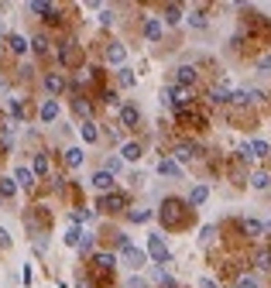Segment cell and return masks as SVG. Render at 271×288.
Wrapping results in <instances>:
<instances>
[{
    "instance_id": "obj_1",
    "label": "cell",
    "mask_w": 271,
    "mask_h": 288,
    "mask_svg": "<svg viewBox=\"0 0 271 288\" xmlns=\"http://www.w3.org/2000/svg\"><path fill=\"white\" fill-rule=\"evenodd\" d=\"M148 257H151L158 268L172 264V251H169V243L161 240V233H151V237H148Z\"/></svg>"
},
{
    "instance_id": "obj_2",
    "label": "cell",
    "mask_w": 271,
    "mask_h": 288,
    "mask_svg": "<svg viewBox=\"0 0 271 288\" xmlns=\"http://www.w3.org/2000/svg\"><path fill=\"white\" fill-rule=\"evenodd\" d=\"M120 257H124V264L131 268V271H141V268L148 264V251H137L134 243H131V247H124V251H120Z\"/></svg>"
},
{
    "instance_id": "obj_3",
    "label": "cell",
    "mask_w": 271,
    "mask_h": 288,
    "mask_svg": "<svg viewBox=\"0 0 271 288\" xmlns=\"http://www.w3.org/2000/svg\"><path fill=\"white\" fill-rule=\"evenodd\" d=\"M124 206H127V199L120 192H107V196L96 199V209H103V213H120Z\"/></svg>"
},
{
    "instance_id": "obj_4",
    "label": "cell",
    "mask_w": 271,
    "mask_h": 288,
    "mask_svg": "<svg viewBox=\"0 0 271 288\" xmlns=\"http://www.w3.org/2000/svg\"><path fill=\"white\" fill-rule=\"evenodd\" d=\"M268 141H261V138H254V141H247V144H244V148H240V158H264V154H268Z\"/></svg>"
},
{
    "instance_id": "obj_5",
    "label": "cell",
    "mask_w": 271,
    "mask_h": 288,
    "mask_svg": "<svg viewBox=\"0 0 271 288\" xmlns=\"http://www.w3.org/2000/svg\"><path fill=\"white\" fill-rule=\"evenodd\" d=\"M90 185L96 189V192H103V196H107V192H113V185H117V179H113V175L107 172V168H103V172H93Z\"/></svg>"
},
{
    "instance_id": "obj_6",
    "label": "cell",
    "mask_w": 271,
    "mask_h": 288,
    "mask_svg": "<svg viewBox=\"0 0 271 288\" xmlns=\"http://www.w3.org/2000/svg\"><path fill=\"white\" fill-rule=\"evenodd\" d=\"M107 62H110V65H117V69H124V62H127V48L120 45V41H110V45H107Z\"/></svg>"
},
{
    "instance_id": "obj_7",
    "label": "cell",
    "mask_w": 271,
    "mask_h": 288,
    "mask_svg": "<svg viewBox=\"0 0 271 288\" xmlns=\"http://www.w3.org/2000/svg\"><path fill=\"white\" fill-rule=\"evenodd\" d=\"M230 100H234V86L230 82H216L210 90V103H230Z\"/></svg>"
},
{
    "instance_id": "obj_8",
    "label": "cell",
    "mask_w": 271,
    "mask_h": 288,
    "mask_svg": "<svg viewBox=\"0 0 271 288\" xmlns=\"http://www.w3.org/2000/svg\"><path fill=\"white\" fill-rule=\"evenodd\" d=\"M161 35H165L161 17H144V38H148V41H161Z\"/></svg>"
},
{
    "instance_id": "obj_9",
    "label": "cell",
    "mask_w": 271,
    "mask_h": 288,
    "mask_svg": "<svg viewBox=\"0 0 271 288\" xmlns=\"http://www.w3.org/2000/svg\"><path fill=\"white\" fill-rule=\"evenodd\" d=\"M196 76H199V72H196V65H179V69H175V82H179L182 90H185V86H192V82H196Z\"/></svg>"
},
{
    "instance_id": "obj_10",
    "label": "cell",
    "mask_w": 271,
    "mask_h": 288,
    "mask_svg": "<svg viewBox=\"0 0 271 288\" xmlns=\"http://www.w3.org/2000/svg\"><path fill=\"white\" fill-rule=\"evenodd\" d=\"M28 11H31V14H45V17H52V21H55L58 7H55V4H48V0H31V4H28Z\"/></svg>"
},
{
    "instance_id": "obj_11",
    "label": "cell",
    "mask_w": 271,
    "mask_h": 288,
    "mask_svg": "<svg viewBox=\"0 0 271 288\" xmlns=\"http://www.w3.org/2000/svg\"><path fill=\"white\" fill-rule=\"evenodd\" d=\"M251 189H258V192L271 189V172H264V168H258V172H251Z\"/></svg>"
},
{
    "instance_id": "obj_12",
    "label": "cell",
    "mask_w": 271,
    "mask_h": 288,
    "mask_svg": "<svg viewBox=\"0 0 271 288\" xmlns=\"http://www.w3.org/2000/svg\"><path fill=\"white\" fill-rule=\"evenodd\" d=\"M141 154H144V148H141L137 141H127L124 148H120V158H124V162H141Z\"/></svg>"
},
{
    "instance_id": "obj_13",
    "label": "cell",
    "mask_w": 271,
    "mask_h": 288,
    "mask_svg": "<svg viewBox=\"0 0 271 288\" xmlns=\"http://www.w3.org/2000/svg\"><path fill=\"white\" fill-rule=\"evenodd\" d=\"M158 175H165V179H179L182 165L175 162V158H165V162H158Z\"/></svg>"
},
{
    "instance_id": "obj_14",
    "label": "cell",
    "mask_w": 271,
    "mask_h": 288,
    "mask_svg": "<svg viewBox=\"0 0 271 288\" xmlns=\"http://www.w3.org/2000/svg\"><path fill=\"white\" fill-rule=\"evenodd\" d=\"M244 233H247V237H264V233H268V223L247 216V219H244Z\"/></svg>"
},
{
    "instance_id": "obj_15",
    "label": "cell",
    "mask_w": 271,
    "mask_h": 288,
    "mask_svg": "<svg viewBox=\"0 0 271 288\" xmlns=\"http://www.w3.org/2000/svg\"><path fill=\"white\" fill-rule=\"evenodd\" d=\"M120 124H124V127H137V124H141V110H137V106H120Z\"/></svg>"
},
{
    "instance_id": "obj_16",
    "label": "cell",
    "mask_w": 271,
    "mask_h": 288,
    "mask_svg": "<svg viewBox=\"0 0 271 288\" xmlns=\"http://www.w3.org/2000/svg\"><path fill=\"white\" fill-rule=\"evenodd\" d=\"M14 182L21 185V189H31V185H34V172H31V168H24V165H17V168H14Z\"/></svg>"
},
{
    "instance_id": "obj_17",
    "label": "cell",
    "mask_w": 271,
    "mask_h": 288,
    "mask_svg": "<svg viewBox=\"0 0 271 288\" xmlns=\"http://www.w3.org/2000/svg\"><path fill=\"white\" fill-rule=\"evenodd\" d=\"M196 154H199V148H196V144H179V148H175V162L185 165V162H192Z\"/></svg>"
},
{
    "instance_id": "obj_18",
    "label": "cell",
    "mask_w": 271,
    "mask_h": 288,
    "mask_svg": "<svg viewBox=\"0 0 271 288\" xmlns=\"http://www.w3.org/2000/svg\"><path fill=\"white\" fill-rule=\"evenodd\" d=\"M62 243H66V247H79V243H82V230L76 227V223H69V227H66V237H62Z\"/></svg>"
},
{
    "instance_id": "obj_19",
    "label": "cell",
    "mask_w": 271,
    "mask_h": 288,
    "mask_svg": "<svg viewBox=\"0 0 271 288\" xmlns=\"http://www.w3.org/2000/svg\"><path fill=\"white\" fill-rule=\"evenodd\" d=\"M41 82H45L48 93H62V90H66V76H58V72H48Z\"/></svg>"
},
{
    "instance_id": "obj_20",
    "label": "cell",
    "mask_w": 271,
    "mask_h": 288,
    "mask_svg": "<svg viewBox=\"0 0 271 288\" xmlns=\"http://www.w3.org/2000/svg\"><path fill=\"white\" fill-rule=\"evenodd\" d=\"M206 199H210V185H192V192H189V206H203Z\"/></svg>"
},
{
    "instance_id": "obj_21",
    "label": "cell",
    "mask_w": 271,
    "mask_h": 288,
    "mask_svg": "<svg viewBox=\"0 0 271 288\" xmlns=\"http://www.w3.org/2000/svg\"><path fill=\"white\" fill-rule=\"evenodd\" d=\"M79 134H82V141H86V144H96V141H100V127L93 124V120H86V124L79 127Z\"/></svg>"
},
{
    "instance_id": "obj_22",
    "label": "cell",
    "mask_w": 271,
    "mask_h": 288,
    "mask_svg": "<svg viewBox=\"0 0 271 288\" xmlns=\"http://www.w3.org/2000/svg\"><path fill=\"white\" fill-rule=\"evenodd\" d=\"M93 264L100 268V271H113V264H117V257H113V254H107V251H100L96 257H93Z\"/></svg>"
},
{
    "instance_id": "obj_23",
    "label": "cell",
    "mask_w": 271,
    "mask_h": 288,
    "mask_svg": "<svg viewBox=\"0 0 271 288\" xmlns=\"http://www.w3.org/2000/svg\"><path fill=\"white\" fill-rule=\"evenodd\" d=\"M7 45H11L14 55H24V52L31 48V41H28V38H21V35H11V38H7Z\"/></svg>"
},
{
    "instance_id": "obj_24",
    "label": "cell",
    "mask_w": 271,
    "mask_h": 288,
    "mask_svg": "<svg viewBox=\"0 0 271 288\" xmlns=\"http://www.w3.org/2000/svg\"><path fill=\"white\" fill-rule=\"evenodd\" d=\"M62 158H66V165H69V168H79L86 154H82V148H66V154H62Z\"/></svg>"
},
{
    "instance_id": "obj_25",
    "label": "cell",
    "mask_w": 271,
    "mask_h": 288,
    "mask_svg": "<svg viewBox=\"0 0 271 288\" xmlns=\"http://www.w3.org/2000/svg\"><path fill=\"white\" fill-rule=\"evenodd\" d=\"M254 268H258V271H271V251L268 247H261V251L254 254Z\"/></svg>"
},
{
    "instance_id": "obj_26",
    "label": "cell",
    "mask_w": 271,
    "mask_h": 288,
    "mask_svg": "<svg viewBox=\"0 0 271 288\" xmlns=\"http://www.w3.org/2000/svg\"><path fill=\"white\" fill-rule=\"evenodd\" d=\"M179 21H182V4H169V7H165L161 24H179Z\"/></svg>"
},
{
    "instance_id": "obj_27",
    "label": "cell",
    "mask_w": 271,
    "mask_h": 288,
    "mask_svg": "<svg viewBox=\"0 0 271 288\" xmlns=\"http://www.w3.org/2000/svg\"><path fill=\"white\" fill-rule=\"evenodd\" d=\"M117 82H120V86H124V90H131V86H134L137 82V76H134V69H117Z\"/></svg>"
},
{
    "instance_id": "obj_28",
    "label": "cell",
    "mask_w": 271,
    "mask_h": 288,
    "mask_svg": "<svg viewBox=\"0 0 271 288\" xmlns=\"http://www.w3.org/2000/svg\"><path fill=\"white\" fill-rule=\"evenodd\" d=\"M55 117H58V103H55V100H45V103H41V120L52 124Z\"/></svg>"
},
{
    "instance_id": "obj_29",
    "label": "cell",
    "mask_w": 271,
    "mask_h": 288,
    "mask_svg": "<svg viewBox=\"0 0 271 288\" xmlns=\"http://www.w3.org/2000/svg\"><path fill=\"white\" fill-rule=\"evenodd\" d=\"M17 192V182L14 179H0V199H11Z\"/></svg>"
},
{
    "instance_id": "obj_30",
    "label": "cell",
    "mask_w": 271,
    "mask_h": 288,
    "mask_svg": "<svg viewBox=\"0 0 271 288\" xmlns=\"http://www.w3.org/2000/svg\"><path fill=\"white\" fill-rule=\"evenodd\" d=\"M213 240H216V227H213V223H206L203 230H199V243L206 247V243H213Z\"/></svg>"
},
{
    "instance_id": "obj_31",
    "label": "cell",
    "mask_w": 271,
    "mask_h": 288,
    "mask_svg": "<svg viewBox=\"0 0 271 288\" xmlns=\"http://www.w3.org/2000/svg\"><path fill=\"white\" fill-rule=\"evenodd\" d=\"M237 288H261V281H258V275H240Z\"/></svg>"
},
{
    "instance_id": "obj_32",
    "label": "cell",
    "mask_w": 271,
    "mask_h": 288,
    "mask_svg": "<svg viewBox=\"0 0 271 288\" xmlns=\"http://www.w3.org/2000/svg\"><path fill=\"white\" fill-rule=\"evenodd\" d=\"M189 24L196 28V31H203V28H206V14H203V7H199L196 14H189Z\"/></svg>"
},
{
    "instance_id": "obj_33",
    "label": "cell",
    "mask_w": 271,
    "mask_h": 288,
    "mask_svg": "<svg viewBox=\"0 0 271 288\" xmlns=\"http://www.w3.org/2000/svg\"><path fill=\"white\" fill-rule=\"evenodd\" d=\"M31 172L48 175V154H34V168H31Z\"/></svg>"
},
{
    "instance_id": "obj_34",
    "label": "cell",
    "mask_w": 271,
    "mask_h": 288,
    "mask_svg": "<svg viewBox=\"0 0 271 288\" xmlns=\"http://www.w3.org/2000/svg\"><path fill=\"white\" fill-rule=\"evenodd\" d=\"M151 219V209H131V223H148Z\"/></svg>"
},
{
    "instance_id": "obj_35",
    "label": "cell",
    "mask_w": 271,
    "mask_h": 288,
    "mask_svg": "<svg viewBox=\"0 0 271 288\" xmlns=\"http://www.w3.org/2000/svg\"><path fill=\"white\" fill-rule=\"evenodd\" d=\"M31 48L38 52V55H45V52H48V38H45V35H38V38L31 41Z\"/></svg>"
},
{
    "instance_id": "obj_36",
    "label": "cell",
    "mask_w": 271,
    "mask_h": 288,
    "mask_svg": "<svg viewBox=\"0 0 271 288\" xmlns=\"http://www.w3.org/2000/svg\"><path fill=\"white\" fill-rule=\"evenodd\" d=\"M7 110H11L17 120H24V103H21V100H11V103H7Z\"/></svg>"
},
{
    "instance_id": "obj_37",
    "label": "cell",
    "mask_w": 271,
    "mask_h": 288,
    "mask_svg": "<svg viewBox=\"0 0 271 288\" xmlns=\"http://www.w3.org/2000/svg\"><path fill=\"white\" fill-rule=\"evenodd\" d=\"M120 168H124V158H120V154L107 162V172H110V175H117V172H120Z\"/></svg>"
},
{
    "instance_id": "obj_38",
    "label": "cell",
    "mask_w": 271,
    "mask_h": 288,
    "mask_svg": "<svg viewBox=\"0 0 271 288\" xmlns=\"http://www.w3.org/2000/svg\"><path fill=\"white\" fill-rule=\"evenodd\" d=\"M0 151H11V127L0 130Z\"/></svg>"
},
{
    "instance_id": "obj_39",
    "label": "cell",
    "mask_w": 271,
    "mask_h": 288,
    "mask_svg": "<svg viewBox=\"0 0 271 288\" xmlns=\"http://www.w3.org/2000/svg\"><path fill=\"white\" fill-rule=\"evenodd\" d=\"M86 219H90V209H76V213H72V223H76V227L86 223Z\"/></svg>"
},
{
    "instance_id": "obj_40",
    "label": "cell",
    "mask_w": 271,
    "mask_h": 288,
    "mask_svg": "<svg viewBox=\"0 0 271 288\" xmlns=\"http://www.w3.org/2000/svg\"><path fill=\"white\" fill-rule=\"evenodd\" d=\"M124 288H148V281H144V278H137V275H134V278H127V285H124Z\"/></svg>"
},
{
    "instance_id": "obj_41",
    "label": "cell",
    "mask_w": 271,
    "mask_h": 288,
    "mask_svg": "<svg viewBox=\"0 0 271 288\" xmlns=\"http://www.w3.org/2000/svg\"><path fill=\"white\" fill-rule=\"evenodd\" d=\"M271 69V52H268V55H261L258 58V72H268Z\"/></svg>"
},
{
    "instance_id": "obj_42",
    "label": "cell",
    "mask_w": 271,
    "mask_h": 288,
    "mask_svg": "<svg viewBox=\"0 0 271 288\" xmlns=\"http://www.w3.org/2000/svg\"><path fill=\"white\" fill-rule=\"evenodd\" d=\"M79 251H82V254H90V251H93V237H90V233H82V243H79Z\"/></svg>"
},
{
    "instance_id": "obj_43",
    "label": "cell",
    "mask_w": 271,
    "mask_h": 288,
    "mask_svg": "<svg viewBox=\"0 0 271 288\" xmlns=\"http://www.w3.org/2000/svg\"><path fill=\"white\" fill-rule=\"evenodd\" d=\"M76 114H79V117H90V103H86V100H76Z\"/></svg>"
},
{
    "instance_id": "obj_44",
    "label": "cell",
    "mask_w": 271,
    "mask_h": 288,
    "mask_svg": "<svg viewBox=\"0 0 271 288\" xmlns=\"http://www.w3.org/2000/svg\"><path fill=\"white\" fill-rule=\"evenodd\" d=\"M100 24H113V11H110V7H103V11H100Z\"/></svg>"
},
{
    "instance_id": "obj_45",
    "label": "cell",
    "mask_w": 271,
    "mask_h": 288,
    "mask_svg": "<svg viewBox=\"0 0 271 288\" xmlns=\"http://www.w3.org/2000/svg\"><path fill=\"white\" fill-rule=\"evenodd\" d=\"M0 247H11V233L4 230V227H0Z\"/></svg>"
},
{
    "instance_id": "obj_46",
    "label": "cell",
    "mask_w": 271,
    "mask_h": 288,
    "mask_svg": "<svg viewBox=\"0 0 271 288\" xmlns=\"http://www.w3.org/2000/svg\"><path fill=\"white\" fill-rule=\"evenodd\" d=\"M199 288H220V285H216L213 278H199Z\"/></svg>"
},
{
    "instance_id": "obj_47",
    "label": "cell",
    "mask_w": 271,
    "mask_h": 288,
    "mask_svg": "<svg viewBox=\"0 0 271 288\" xmlns=\"http://www.w3.org/2000/svg\"><path fill=\"white\" fill-rule=\"evenodd\" d=\"M0 90H4V79H0Z\"/></svg>"
}]
</instances>
